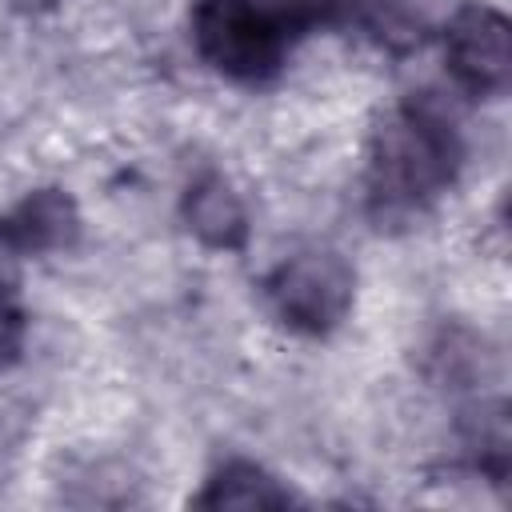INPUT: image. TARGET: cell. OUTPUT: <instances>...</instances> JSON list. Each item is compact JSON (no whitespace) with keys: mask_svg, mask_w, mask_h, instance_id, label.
Returning a JSON list of instances; mask_svg holds the SVG:
<instances>
[{"mask_svg":"<svg viewBox=\"0 0 512 512\" xmlns=\"http://www.w3.org/2000/svg\"><path fill=\"white\" fill-rule=\"evenodd\" d=\"M264 300L272 316L300 336H332L356 304V272L340 252L308 248L284 256L264 276Z\"/></svg>","mask_w":512,"mask_h":512,"instance_id":"3957f363","label":"cell"},{"mask_svg":"<svg viewBox=\"0 0 512 512\" xmlns=\"http://www.w3.org/2000/svg\"><path fill=\"white\" fill-rule=\"evenodd\" d=\"M444 64L464 96L496 100L512 84V28L508 16L484 0L460 4L444 20Z\"/></svg>","mask_w":512,"mask_h":512,"instance_id":"277c9868","label":"cell"},{"mask_svg":"<svg viewBox=\"0 0 512 512\" xmlns=\"http://www.w3.org/2000/svg\"><path fill=\"white\" fill-rule=\"evenodd\" d=\"M12 260L16 256L0 240V368L8 360H16V352L24 348V332H28V312H24V300H20Z\"/></svg>","mask_w":512,"mask_h":512,"instance_id":"ba28073f","label":"cell"},{"mask_svg":"<svg viewBox=\"0 0 512 512\" xmlns=\"http://www.w3.org/2000/svg\"><path fill=\"white\" fill-rule=\"evenodd\" d=\"M188 28L212 72L236 84H268L316 20L308 0H196Z\"/></svg>","mask_w":512,"mask_h":512,"instance_id":"7a4b0ae2","label":"cell"},{"mask_svg":"<svg viewBox=\"0 0 512 512\" xmlns=\"http://www.w3.org/2000/svg\"><path fill=\"white\" fill-rule=\"evenodd\" d=\"M464 136L456 116L428 92L404 96L372 132L364 164V204L376 228L416 224L464 172Z\"/></svg>","mask_w":512,"mask_h":512,"instance_id":"6da1fadb","label":"cell"},{"mask_svg":"<svg viewBox=\"0 0 512 512\" xmlns=\"http://www.w3.org/2000/svg\"><path fill=\"white\" fill-rule=\"evenodd\" d=\"M80 208L68 188H32L24 200H16L12 212L0 216V240L12 256H48L68 252L80 240Z\"/></svg>","mask_w":512,"mask_h":512,"instance_id":"5b68a950","label":"cell"},{"mask_svg":"<svg viewBox=\"0 0 512 512\" xmlns=\"http://www.w3.org/2000/svg\"><path fill=\"white\" fill-rule=\"evenodd\" d=\"M180 220L212 252H240L252 232L240 192L220 172H200L188 180L180 196Z\"/></svg>","mask_w":512,"mask_h":512,"instance_id":"8992f818","label":"cell"},{"mask_svg":"<svg viewBox=\"0 0 512 512\" xmlns=\"http://www.w3.org/2000/svg\"><path fill=\"white\" fill-rule=\"evenodd\" d=\"M16 8H48V4H56V0H12Z\"/></svg>","mask_w":512,"mask_h":512,"instance_id":"9c48e42d","label":"cell"},{"mask_svg":"<svg viewBox=\"0 0 512 512\" xmlns=\"http://www.w3.org/2000/svg\"><path fill=\"white\" fill-rule=\"evenodd\" d=\"M192 504L196 508H288L296 504V492L264 464L232 456L204 480Z\"/></svg>","mask_w":512,"mask_h":512,"instance_id":"52a82bcc","label":"cell"}]
</instances>
